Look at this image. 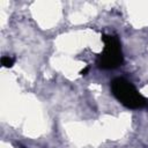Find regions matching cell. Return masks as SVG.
<instances>
[{
	"mask_svg": "<svg viewBox=\"0 0 148 148\" xmlns=\"http://www.w3.org/2000/svg\"><path fill=\"white\" fill-rule=\"evenodd\" d=\"M111 90L113 96L128 109H141L148 104L147 99L136 90V88L123 77H116L112 80Z\"/></svg>",
	"mask_w": 148,
	"mask_h": 148,
	"instance_id": "6da1fadb",
	"label": "cell"
},
{
	"mask_svg": "<svg viewBox=\"0 0 148 148\" xmlns=\"http://www.w3.org/2000/svg\"><path fill=\"white\" fill-rule=\"evenodd\" d=\"M102 40L104 43V49L96 59L97 66L102 69H113L121 66L124 62V57L118 37L112 35H103Z\"/></svg>",
	"mask_w": 148,
	"mask_h": 148,
	"instance_id": "7a4b0ae2",
	"label": "cell"
},
{
	"mask_svg": "<svg viewBox=\"0 0 148 148\" xmlns=\"http://www.w3.org/2000/svg\"><path fill=\"white\" fill-rule=\"evenodd\" d=\"M14 62H15V59L12 58V57L5 56V57L1 58V65H2L3 67H6V68H10V67H13Z\"/></svg>",
	"mask_w": 148,
	"mask_h": 148,
	"instance_id": "3957f363",
	"label": "cell"
},
{
	"mask_svg": "<svg viewBox=\"0 0 148 148\" xmlns=\"http://www.w3.org/2000/svg\"><path fill=\"white\" fill-rule=\"evenodd\" d=\"M88 71H89V66H87V67H84L81 72H80V74L81 75H87V73H88Z\"/></svg>",
	"mask_w": 148,
	"mask_h": 148,
	"instance_id": "277c9868",
	"label": "cell"
},
{
	"mask_svg": "<svg viewBox=\"0 0 148 148\" xmlns=\"http://www.w3.org/2000/svg\"><path fill=\"white\" fill-rule=\"evenodd\" d=\"M20 148H25V147H23V146H20Z\"/></svg>",
	"mask_w": 148,
	"mask_h": 148,
	"instance_id": "5b68a950",
	"label": "cell"
}]
</instances>
